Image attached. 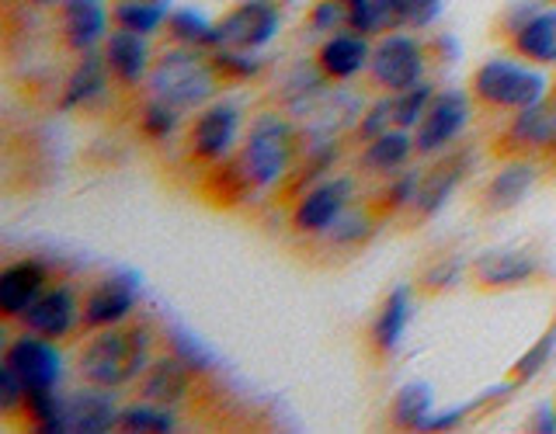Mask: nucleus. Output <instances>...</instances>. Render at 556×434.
I'll list each match as a JSON object with an SVG mask.
<instances>
[{"label": "nucleus", "mask_w": 556, "mask_h": 434, "mask_svg": "<svg viewBox=\"0 0 556 434\" xmlns=\"http://www.w3.org/2000/svg\"><path fill=\"white\" fill-rule=\"evenodd\" d=\"M532 431L539 434H553L556 431V407H543L532 417Z\"/></svg>", "instance_id": "37998d69"}, {"label": "nucleus", "mask_w": 556, "mask_h": 434, "mask_svg": "<svg viewBox=\"0 0 556 434\" xmlns=\"http://www.w3.org/2000/svg\"><path fill=\"white\" fill-rule=\"evenodd\" d=\"M469 115H473V101H469V94L456 91V87H448V91H434L421 122L414 126L417 156H439V153L456 146V139L469 126Z\"/></svg>", "instance_id": "6e6552de"}, {"label": "nucleus", "mask_w": 556, "mask_h": 434, "mask_svg": "<svg viewBox=\"0 0 556 434\" xmlns=\"http://www.w3.org/2000/svg\"><path fill=\"white\" fill-rule=\"evenodd\" d=\"M382 98H387L390 126H393V129H410V132H414V126L421 122L425 108H428L431 98H434V87H431L428 80H421V84L407 87V91L382 94Z\"/></svg>", "instance_id": "473e14b6"}, {"label": "nucleus", "mask_w": 556, "mask_h": 434, "mask_svg": "<svg viewBox=\"0 0 556 434\" xmlns=\"http://www.w3.org/2000/svg\"><path fill=\"white\" fill-rule=\"evenodd\" d=\"M553 153H556V150H553Z\"/></svg>", "instance_id": "09e8293b"}, {"label": "nucleus", "mask_w": 556, "mask_h": 434, "mask_svg": "<svg viewBox=\"0 0 556 434\" xmlns=\"http://www.w3.org/2000/svg\"><path fill=\"white\" fill-rule=\"evenodd\" d=\"M164 35L170 46H185V49H216V25L199 8H174L167 11Z\"/></svg>", "instance_id": "cd10ccee"}, {"label": "nucleus", "mask_w": 556, "mask_h": 434, "mask_svg": "<svg viewBox=\"0 0 556 434\" xmlns=\"http://www.w3.org/2000/svg\"><path fill=\"white\" fill-rule=\"evenodd\" d=\"M382 31H421L439 22L445 0H372Z\"/></svg>", "instance_id": "bb28decb"}, {"label": "nucleus", "mask_w": 556, "mask_h": 434, "mask_svg": "<svg viewBox=\"0 0 556 434\" xmlns=\"http://www.w3.org/2000/svg\"><path fill=\"white\" fill-rule=\"evenodd\" d=\"M109 80H112V69L104 63V52H80V63L70 69V77L63 84V98H60V108L74 112L84 108V104L98 101L104 91H109Z\"/></svg>", "instance_id": "393cba45"}, {"label": "nucleus", "mask_w": 556, "mask_h": 434, "mask_svg": "<svg viewBox=\"0 0 556 434\" xmlns=\"http://www.w3.org/2000/svg\"><path fill=\"white\" fill-rule=\"evenodd\" d=\"M4 361L17 372V379L25 382L28 393H42V390H60V379H63V355L56 341H49L42 334H17L8 352Z\"/></svg>", "instance_id": "ddd939ff"}, {"label": "nucleus", "mask_w": 556, "mask_h": 434, "mask_svg": "<svg viewBox=\"0 0 556 434\" xmlns=\"http://www.w3.org/2000/svg\"><path fill=\"white\" fill-rule=\"evenodd\" d=\"M181 115L185 112L170 108V104L147 98L143 108H139V132H143L147 139H153V143H164V139H170L181 129Z\"/></svg>", "instance_id": "f704fd0d"}, {"label": "nucleus", "mask_w": 556, "mask_h": 434, "mask_svg": "<svg viewBox=\"0 0 556 434\" xmlns=\"http://www.w3.org/2000/svg\"><path fill=\"white\" fill-rule=\"evenodd\" d=\"M372 226L376 222H372L369 208H352V205H348L344 213H341V219L327 230V237H330V243H338V247H355V243L369 240Z\"/></svg>", "instance_id": "e433bc0d"}, {"label": "nucleus", "mask_w": 556, "mask_h": 434, "mask_svg": "<svg viewBox=\"0 0 556 434\" xmlns=\"http://www.w3.org/2000/svg\"><path fill=\"white\" fill-rule=\"evenodd\" d=\"M543 4H556V0H543Z\"/></svg>", "instance_id": "a18cd8bd"}, {"label": "nucleus", "mask_w": 556, "mask_h": 434, "mask_svg": "<svg viewBox=\"0 0 556 434\" xmlns=\"http://www.w3.org/2000/svg\"><path fill=\"white\" fill-rule=\"evenodd\" d=\"M31 4H60V0H31Z\"/></svg>", "instance_id": "c03bdc74"}, {"label": "nucleus", "mask_w": 556, "mask_h": 434, "mask_svg": "<svg viewBox=\"0 0 556 434\" xmlns=\"http://www.w3.org/2000/svg\"><path fill=\"white\" fill-rule=\"evenodd\" d=\"M240 108L233 101H208L205 108L195 112L188 126V156L205 167L226 164L237 150L240 139Z\"/></svg>", "instance_id": "423d86ee"}, {"label": "nucleus", "mask_w": 556, "mask_h": 434, "mask_svg": "<svg viewBox=\"0 0 556 434\" xmlns=\"http://www.w3.org/2000/svg\"><path fill=\"white\" fill-rule=\"evenodd\" d=\"M118 390H104L94 382H84L80 390L66 396V427L70 434H104L118 424Z\"/></svg>", "instance_id": "a211bd4d"}, {"label": "nucleus", "mask_w": 556, "mask_h": 434, "mask_svg": "<svg viewBox=\"0 0 556 434\" xmlns=\"http://www.w3.org/2000/svg\"><path fill=\"white\" fill-rule=\"evenodd\" d=\"M49 285H52L49 268L42 260H35V257L17 260V265L4 268V275H0V312H4L8 320H17Z\"/></svg>", "instance_id": "4be33fe9"}, {"label": "nucleus", "mask_w": 556, "mask_h": 434, "mask_svg": "<svg viewBox=\"0 0 556 434\" xmlns=\"http://www.w3.org/2000/svg\"><path fill=\"white\" fill-rule=\"evenodd\" d=\"M195 375L199 372L174 352L164 358H153L147 365V372L136 379V399H147V404L174 410L191 396V390H195Z\"/></svg>", "instance_id": "2eb2a0df"}, {"label": "nucleus", "mask_w": 556, "mask_h": 434, "mask_svg": "<svg viewBox=\"0 0 556 434\" xmlns=\"http://www.w3.org/2000/svg\"><path fill=\"white\" fill-rule=\"evenodd\" d=\"M219 66L205 56V49L170 46L153 60L147 77V98H156L178 112H199L219 94Z\"/></svg>", "instance_id": "f03ea898"}, {"label": "nucleus", "mask_w": 556, "mask_h": 434, "mask_svg": "<svg viewBox=\"0 0 556 434\" xmlns=\"http://www.w3.org/2000/svg\"><path fill=\"white\" fill-rule=\"evenodd\" d=\"M161 4H167V0H161Z\"/></svg>", "instance_id": "49530a36"}, {"label": "nucleus", "mask_w": 556, "mask_h": 434, "mask_svg": "<svg viewBox=\"0 0 556 434\" xmlns=\"http://www.w3.org/2000/svg\"><path fill=\"white\" fill-rule=\"evenodd\" d=\"M417 181H421V170H414V167H404V170H396L393 178H382V191H379V213H407L410 202H414V191H417Z\"/></svg>", "instance_id": "72a5a7b5"}, {"label": "nucleus", "mask_w": 556, "mask_h": 434, "mask_svg": "<svg viewBox=\"0 0 556 434\" xmlns=\"http://www.w3.org/2000/svg\"><path fill=\"white\" fill-rule=\"evenodd\" d=\"M410 289L407 285H396L387 299H382L379 312H376V320H372V330H369V337H372V347H376V355L382 358H390L400 341H404V330L410 323Z\"/></svg>", "instance_id": "a878e982"}, {"label": "nucleus", "mask_w": 556, "mask_h": 434, "mask_svg": "<svg viewBox=\"0 0 556 434\" xmlns=\"http://www.w3.org/2000/svg\"><path fill=\"white\" fill-rule=\"evenodd\" d=\"M369 56H372L369 35H362L355 28H341V31L324 35L313 63H317V69L327 80L344 84V80H355L362 69H369Z\"/></svg>", "instance_id": "f3484780"}, {"label": "nucleus", "mask_w": 556, "mask_h": 434, "mask_svg": "<svg viewBox=\"0 0 556 434\" xmlns=\"http://www.w3.org/2000/svg\"><path fill=\"white\" fill-rule=\"evenodd\" d=\"M153 361V330L147 323H115L91 330V337L77 355V372L84 382L104 390L136 386V379Z\"/></svg>", "instance_id": "f257e3e1"}, {"label": "nucleus", "mask_w": 556, "mask_h": 434, "mask_svg": "<svg viewBox=\"0 0 556 434\" xmlns=\"http://www.w3.org/2000/svg\"><path fill=\"white\" fill-rule=\"evenodd\" d=\"M414 153H417V146H414L410 129H387L362 143L358 167L382 181V178H393L396 170H404Z\"/></svg>", "instance_id": "5701e85b"}, {"label": "nucleus", "mask_w": 556, "mask_h": 434, "mask_svg": "<svg viewBox=\"0 0 556 434\" xmlns=\"http://www.w3.org/2000/svg\"><path fill=\"white\" fill-rule=\"evenodd\" d=\"M309 28L320 31V35L348 28V11H344L341 0H313V8H309Z\"/></svg>", "instance_id": "58836bf2"}, {"label": "nucleus", "mask_w": 556, "mask_h": 434, "mask_svg": "<svg viewBox=\"0 0 556 434\" xmlns=\"http://www.w3.org/2000/svg\"><path fill=\"white\" fill-rule=\"evenodd\" d=\"M473 410V407H452V410H445V413H431L428 417V424L421 427V431H456L463 421H466V413Z\"/></svg>", "instance_id": "79ce46f5"}, {"label": "nucleus", "mask_w": 556, "mask_h": 434, "mask_svg": "<svg viewBox=\"0 0 556 434\" xmlns=\"http://www.w3.org/2000/svg\"><path fill=\"white\" fill-rule=\"evenodd\" d=\"M459 271H463V260L459 257H445V260H439L431 271H428V278H425V285H428V292H439V289H445V285H456L459 282Z\"/></svg>", "instance_id": "a19ab883"}, {"label": "nucleus", "mask_w": 556, "mask_h": 434, "mask_svg": "<svg viewBox=\"0 0 556 434\" xmlns=\"http://www.w3.org/2000/svg\"><path fill=\"white\" fill-rule=\"evenodd\" d=\"M508 46L518 52L526 63H535V66H556V4H546L532 11L526 22H521Z\"/></svg>", "instance_id": "b1692460"}, {"label": "nucleus", "mask_w": 556, "mask_h": 434, "mask_svg": "<svg viewBox=\"0 0 556 434\" xmlns=\"http://www.w3.org/2000/svg\"><path fill=\"white\" fill-rule=\"evenodd\" d=\"M431 167L421 170V181H417V191H414V202L407 208V222L410 226H421L428 219H434L442 213V205L456 195V188L463 184V178L473 167V153L466 146H452L439 156H431Z\"/></svg>", "instance_id": "1a4fd4ad"}, {"label": "nucleus", "mask_w": 556, "mask_h": 434, "mask_svg": "<svg viewBox=\"0 0 556 434\" xmlns=\"http://www.w3.org/2000/svg\"><path fill=\"white\" fill-rule=\"evenodd\" d=\"M167 341H170V352L178 355V358H185V361H188L195 372H208V369H216V358L208 355V352H205V344L191 337L188 330H181V327L167 330Z\"/></svg>", "instance_id": "4c0bfd02"}, {"label": "nucleus", "mask_w": 556, "mask_h": 434, "mask_svg": "<svg viewBox=\"0 0 556 434\" xmlns=\"http://www.w3.org/2000/svg\"><path fill=\"white\" fill-rule=\"evenodd\" d=\"M355 178L348 174H327L324 181L309 184L292 205V230L303 237H324L330 226L341 219V213L352 205Z\"/></svg>", "instance_id": "9d476101"}, {"label": "nucleus", "mask_w": 556, "mask_h": 434, "mask_svg": "<svg viewBox=\"0 0 556 434\" xmlns=\"http://www.w3.org/2000/svg\"><path fill=\"white\" fill-rule=\"evenodd\" d=\"M25 417L35 431L42 434H70L66 427V396L56 390L28 393L25 396Z\"/></svg>", "instance_id": "2f4dec72"}, {"label": "nucleus", "mask_w": 556, "mask_h": 434, "mask_svg": "<svg viewBox=\"0 0 556 434\" xmlns=\"http://www.w3.org/2000/svg\"><path fill=\"white\" fill-rule=\"evenodd\" d=\"M431 407H434V393L428 382H407L390 404V424L400 431H421L431 417Z\"/></svg>", "instance_id": "c85d7f7f"}, {"label": "nucleus", "mask_w": 556, "mask_h": 434, "mask_svg": "<svg viewBox=\"0 0 556 434\" xmlns=\"http://www.w3.org/2000/svg\"><path fill=\"white\" fill-rule=\"evenodd\" d=\"M60 4H63V0H60Z\"/></svg>", "instance_id": "de8ad7c7"}, {"label": "nucleus", "mask_w": 556, "mask_h": 434, "mask_svg": "<svg viewBox=\"0 0 556 434\" xmlns=\"http://www.w3.org/2000/svg\"><path fill=\"white\" fill-rule=\"evenodd\" d=\"M112 22L115 28H126L150 39L153 31L164 28L167 4H161V0H112Z\"/></svg>", "instance_id": "c756f323"}, {"label": "nucleus", "mask_w": 556, "mask_h": 434, "mask_svg": "<svg viewBox=\"0 0 556 434\" xmlns=\"http://www.w3.org/2000/svg\"><path fill=\"white\" fill-rule=\"evenodd\" d=\"M469 94L494 112H521L546 98V77L526 63L497 56L477 66L473 80H469Z\"/></svg>", "instance_id": "20e7f679"}, {"label": "nucleus", "mask_w": 556, "mask_h": 434, "mask_svg": "<svg viewBox=\"0 0 556 434\" xmlns=\"http://www.w3.org/2000/svg\"><path fill=\"white\" fill-rule=\"evenodd\" d=\"M425 69L428 46L421 39H414L410 31H382V39L372 46L365 77H369V87H376L379 94H396L421 84Z\"/></svg>", "instance_id": "39448f33"}, {"label": "nucleus", "mask_w": 556, "mask_h": 434, "mask_svg": "<svg viewBox=\"0 0 556 434\" xmlns=\"http://www.w3.org/2000/svg\"><path fill=\"white\" fill-rule=\"evenodd\" d=\"M101 52H104V63H109L115 84L129 87V91L139 84H147L150 69H153L147 35H136V31H126V28H112Z\"/></svg>", "instance_id": "6ab92c4d"}, {"label": "nucleus", "mask_w": 556, "mask_h": 434, "mask_svg": "<svg viewBox=\"0 0 556 434\" xmlns=\"http://www.w3.org/2000/svg\"><path fill=\"white\" fill-rule=\"evenodd\" d=\"M535 184H539V167L529 161V156H511L508 164L486 178V184L480 191V213L483 216L511 213L515 205H521L532 195Z\"/></svg>", "instance_id": "dca6fc26"}, {"label": "nucleus", "mask_w": 556, "mask_h": 434, "mask_svg": "<svg viewBox=\"0 0 556 434\" xmlns=\"http://www.w3.org/2000/svg\"><path fill=\"white\" fill-rule=\"evenodd\" d=\"M300 156V129L282 112L254 115L248 136L240 139L237 164L248 174L254 191H268L289 178V170Z\"/></svg>", "instance_id": "7ed1b4c3"}, {"label": "nucleus", "mask_w": 556, "mask_h": 434, "mask_svg": "<svg viewBox=\"0 0 556 434\" xmlns=\"http://www.w3.org/2000/svg\"><path fill=\"white\" fill-rule=\"evenodd\" d=\"M25 382L17 379V372L4 361L0 365V413H14V410H25Z\"/></svg>", "instance_id": "ea45409f"}, {"label": "nucleus", "mask_w": 556, "mask_h": 434, "mask_svg": "<svg viewBox=\"0 0 556 434\" xmlns=\"http://www.w3.org/2000/svg\"><path fill=\"white\" fill-rule=\"evenodd\" d=\"M17 320H22V327L31 330V334H42L60 344L74 334L77 327H84V295L70 282H56V285H49Z\"/></svg>", "instance_id": "9b49d317"}, {"label": "nucleus", "mask_w": 556, "mask_h": 434, "mask_svg": "<svg viewBox=\"0 0 556 434\" xmlns=\"http://www.w3.org/2000/svg\"><path fill=\"white\" fill-rule=\"evenodd\" d=\"M139 303V275L136 271H112L98 278L84 292V330H104L126 323Z\"/></svg>", "instance_id": "f8f14e48"}, {"label": "nucleus", "mask_w": 556, "mask_h": 434, "mask_svg": "<svg viewBox=\"0 0 556 434\" xmlns=\"http://www.w3.org/2000/svg\"><path fill=\"white\" fill-rule=\"evenodd\" d=\"M556 150V101H535L515 112L508 129L497 139V153L508 156H535Z\"/></svg>", "instance_id": "4468645a"}, {"label": "nucleus", "mask_w": 556, "mask_h": 434, "mask_svg": "<svg viewBox=\"0 0 556 434\" xmlns=\"http://www.w3.org/2000/svg\"><path fill=\"white\" fill-rule=\"evenodd\" d=\"M174 427H178V417L170 413V407H156V404H147V399L129 404L118 413V424H115V431H126V434H170Z\"/></svg>", "instance_id": "7c9ffc66"}, {"label": "nucleus", "mask_w": 556, "mask_h": 434, "mask_svg": "<svg viewBox=\"0 0 556 434\" xmlns=\"http://www.w3.org/2000/svg\"><path fill=\"white\" fill-rule=\"evenodd\" d=\"M469 275H473V282L480 289H515V285L532 282L539 275V260L526 251L494 247V251H483L473 257Z\"/></svg>", "instance_id": "aec40b11"}, {"label": "nucleus", "mask_w": 556, "mask_h": 434, "mask_svg": "<svg viewBox=\"0 0 556 434\" xmlns=\"http://www.w3.org/2000/svg\"><path fill=\"white\" fill-rule=\"evenodd\" d=\"M553 352H556V323L535 344H529V352L511 365V386H526V382H532L549 365Z\"/></svg>", "instance_id": "c9c22d12"}, {"label": "nucleus", "mask_w": 556, "mask_h": 434, "mask_svg": "<svg viewBox=\"0 0 556 434\" xmlns=\"http://www.w3.org/2000/svg\"><path fill=\"white\" fill-rule=\"evenodd\" d=\"M109 8L104 0H63L60 4V31L74 52H91L109 39Z\"/></svg>", "instance_id": "412c9836"}, {"label": "nucleus", "mask_w": 556, "mask_h": 434, "mask_svg": "<svg viewBox=\"0 0 556 434\" xmlns=\"http://www.w3.org/2000/svg\"><path fill=\"white\" fill-rule=\"evenodd\" d=\"M278 28H282L278 0H237L216 22V49L257 52L275 39Z\"/></svg>", "instance_id": "0eeeda50"}]
</instances>
